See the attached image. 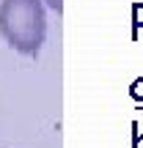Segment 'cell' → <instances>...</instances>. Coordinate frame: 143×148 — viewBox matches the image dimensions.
Instances as JSON below:
<instances>
[{
    "instance_id": "cell-1",
    "label": "cell",
    "mask_w": 143,
    "mask_h": 148,
    "mask_svg": "<svg viewBox=\"0 0 143 148\" xmlns=\"http://www.w3.org/2000/svg\"><path fill=\"white\" fill-rule=\"evenodd\" d=\"M0 36L14 52L36 58L47 41L44 0H0Z\"/></svg>"
},
{
    "instance_id": "cell-2",
    "label": "cell",
    "mask_w": 143,
    "mask_h": 148,
    "mask_svg": "<svg viewBox=\"0 0 143 148\" xmlns=\"http://www.w3.org/2000/svg\"><path fill=\"white\" fill-rule=\"evenodd\" d=\"M44 5H47L50 11H55V14H64V0H44Z\"/></svg>"
}]
</instances>
